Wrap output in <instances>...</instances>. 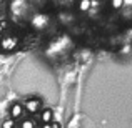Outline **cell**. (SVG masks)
<instances>
[{"label":"cell","mask_w":132,"mask_h":128,"mask_svg":"<svg viewBox=\"0 0 132 128\" xmlns=\"http://www.w3.org/2000/svg\"><path fill=\"white\" fill-rule=\"evenodd\" d=\"M3 50H13V48H17V45H19V40H17V37L13 35H5L2 38V42H0Z\"/></svg>","instance_id":"obj_1"},{"label":"cell","mask_w":132,"mask_h":128,"mask_svg":"<svg viewBox=\"0 0 132 128\" xmlns=\"http://www.w3.org/2000/svg\"><path fill=\"white\" fill-rule=\"evenodd\" d=\"M40 105H42V102L39 98H29V100H25L23 110H27L29 113H37L40 110Z\"/></svg>","instance_id":"obj_2"},{"label":"cell","mask_w":132,"mask_h":128,"mask_svg":"<svg viewBox=\"0 0 132 128\" xmlns=\"http://www.w3.org/2000/svg\"><path fill=\"white\" fill-rule=\"evenodd\" d=\"M23 105L22 103H13L12 106H10V118L15 122V120H20L23 116Z\"/></svg>","instance_id":"obj_3"},{"label":"cell","mask_w":132,"mask_h":128,"mask_svg":"<svg viewBox=\"0 0 132 128\" xmlns=\"http://www.w3.org/2000/svg\"><path fill=\"white\" fill-rule=\"evenodd\" d=\"M32 25L35 27V28H45V27L48 25V17L47 15H35L32 18Z\"/></svg>","instance_id":"obj_4"},{"label":"cell","mask_w":132,"mask_h":128,"mask_svg":"<svg viewBox=\"0 0 132 128\" xmlns=\"http://www.w3.org/2000/svg\"><path fill=\"white\" fill-rule=\"evenodd\" d=\"M40 122H42L44 125H48V123H52V122H54V112H52L50 108L42 110V113H40Z\"/></svg>","instance_id":"obj_5"},{"label":"cell","mask_w":132,"mask_h":128,"mask_svg":"<svg viewBox=\"0 0 132 128\" xmlns=\"http://www.w3.org/2000/svg\"><path fill=\"white\" fill-rule=\"evenodd\" d=\"M79 10L80 12H89L90 10V0H80L79 2Z\"/></svg>","instance_id":"obj_6"},{"label":"cell","mask_w":132,"mask_h":128,"mask_svg":"<svg viewBox=\"0 0 132 128\" xmlns=\"http://www.w3.org/2000/svg\"><path fill=\"white\" fill-rule=\"evenodd\" d=\"M19 128H35V123H34L32 120L25 118V120H22V123H20Z\"/></svg>","instance_id":"obj_7"},{"label":"cell","mask_w":132,"mask_h":128,"mask_svg":"<svg viewBox=\"0 0 132 128\" xmlns=\"http://www.w3.org/2000/svg\"><path fill=\"white\" fill-rule=\"evenodd\" d=\"M110 7L114 10H120L124 7V3H122V0H110Z\"/></svg>","instance_id":"obj_8"},{"label":"cell","mask_w":132,"mask_h":128,"mask_svg":"<svg viewBox=\"0 0 132 128\" xmlns=\"http://www.w3.org/2000/svg\"><path fill=\"white\" fill-rule=\"evenodd\" d=\"M17 125H15V122H13L12 118H7L5 122L2 123V128H15Z\"/></svg>","instance_id":"obj_9"},{"label":"cell","mask_w":132,"mask_h":128,"mask_svg":"<svg viewBox=\"0 0 132 128\" xmlns=\"http://www.w3.org/2000/svg\"><path fill=\"white\" fill-rule=\"evenodd\" d=\"M50 128H62V126H60V123H59V122H52L50 123Z\"/></svg>","instance_id":"obj_10"},{"label":"cell","mask_w":132,"mask_h":128,"mask_svg":"<svg viewBox=\"0 0 132 128\" xmlns=\"http://www.w3.org/2000/svg\"><path fill=\"white\" fill-rule=\"evenodd\" d=\"M122 3H124V7H129L132 3V0H122Z\"/></svg>","instance_id":"obj_11"},{"label":"cell","mask_w":132,"mask_h":128,"mask_svg":"<svg viewBox=\"0 0 132 128\" xmlns=\"http://www.w3.org/2000/svg\"><path fill=\"white\" fill-rule=\"evenodd\" d=\"M15 128H19V126H15Z\"/></svg>","instance_id":"obj_12"}]
</instances>
